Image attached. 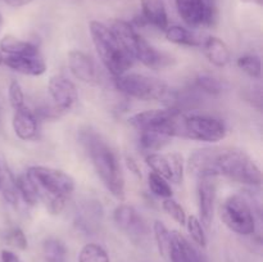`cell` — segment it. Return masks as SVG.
<instances>
[{
	"label": "cell",
	"mask_w": 263,
	"mask_h": 262,
	"mask_svg": "<svg viewBox=\"0 0 263 262\" xmlns=\"http://www.w3.org/2000/svg\"><path fill=\"white\" fill-rule=\"evenodd\" d=\"M98 177L110 194L117 199L125 198V176L117 154L109 144L94 131L86 130L80 135Z\"/></svg>",
	"instance_id": "1"
},
{
	"label": "cell",
	"mask_w": 263,
	"mask_h": 262,
	"mask_svg": "<svg viewBox=\"0 0 263 262\" xmlns=\"http://www.w3.org/2000/svg\"><path fill=\"white\" fill-rule=\"evenodd\" d=\"M27 175L37 188L39 200H43L51 215H59L76 189L73 177L62 170L48 166H31Z\"/></svg>",
	"instance_id": "2"
},
{
	"label": "cell",
	"mask_w": 263,
	"mask_h": 262,
	"mask_svg": "<svg viewBox=\"0 0 263 262\" xmlns=\"http://www.w3.org/2000/svg\"><path fill=\"white\" fill-rule=\"evenodd\" d=\"M215 176H226L240 184L259 186L262 172L249 154L233 146H213Z\"/></svg>",
	"instance_id": "3"
},
{
	"label": "cell",
	"mask_w": 263,
	"mask_h": 262,
	"mask_svg": "<svg viewBox=\"0 0 263 262\" xmlns=\"http://www.w3.org/2000/svg\"><path fill=\"white\" fill-rule=\"evenodd\" d=\"M89 31L99 59L113 76H121L133 67L134 61L126 53L110 27L99 21H91Z\"/></svg>",
	"instance_id": "4"
},
{
	"label": "cell",
	"mask_w": 263,
	"mask_h": 262,
	"mask_svg": "<svg viewBox=\"0 0 263 262\" xmlns=\"http://www.w3.org/2000/svg\"><path fill=\"white\" fill-rule=\"evenodd\" d=\"M110 30L123 46L126 53L131 57L133 61H139L152 69L163 68L168 64L170 58L162 51L157 50L152 46L133 25L123 20L113 21Z\"/></svg>",
	"instance_id": "5"
},
{
	"label": "cell",
	"mask_w": 263,
	"mask_h": 262,
	"mask_svg": "<svg viewBox=\"0 0 263 262\" xmlns=\"http://www.w3.org/2000/svg\"><path fill=\"white\" fill-rule=\"evenodd\" d=\"M115 85L122 94L144 102H168L170 107L174 108L177 99V92L170 89L166 82L148 74L126 72L116 77Z\"/></svg>",
	"instance_id": "6"
},
{
	"label": "cell",
	"mask_w": 263,
	"mask_h": 262,
	"mask_svg": "<svg viewBox=\"0 0 263 262\" xmlns=\"http://www.w3.org/2000/svg\"><path fill=\"white\" fill-rule=\"evenodd\" d=\"M218 212L222 222L238 235L249 236L256 233L254 210L243 195H229L220 204Z\"/></svg>",
	"instance_id": "7"
},
{
	"label": "cell",
	"mask_w": 263,
	"mask_h": 262,
	"mask_svg": "<svg viewBox=\"0 0 263 262\" xmlns=\"http://www.w3.org/2000/svg\"><path fill=\"white\" fill-rule=\"evenodd\" d=\"M226 134L225 122L213 116L181 115L180 117L177 136L203 143H217L225 139Z\"/></svg>",
	"instance_id": "8"
},
{
	"label": "cell",
	"mask_w": 263,
	"mask_h": 262,
	"mask_svg": "<svg viewBox=\"0 0 263 262\" xmlns=\"http://www.w3.org/2000/svg\"><path fill=\"white\" fill-rule=\"evenodd\" d=\"M181 115L180 108L168 107L166 109H149L131 116L128 118V123L139 133L154 131L175 138L179 133V121Z\"/></svg>",
	"instance_id": "9"
},
{
	"label": "cell",
	"mask_w": 263,
	"mask_h": 262,
	"mask_svg": "<svg viewBox=\"0 0 263 262\" xmlns=\"http://www.w3.org/2000/svg\"><path fill=\"white\" fill-rule=\"evenodd\" d=\"M145 162L151 167L152 172L159 175L167 181L174 184H181L184 180V157L180 153H149L146 154Z\"/></svg>",
	"instance_id": "10"
},
{
	"label": "cell",
	"mask_w": 263,
	"mask_h": 262,
	"mask_svg": "<svg viewBox=\"0 0 263 262\" xmlns=\"http://www.w3.org/2000/svg\"><path fill=\"white\" fill-rule=\"evenodd\" d=\"M48 91L57 112H67L72 109L79 100L76 85L62 74H54L49 79Z\"/></svg>",
	"instance_id": "11"
},
{
	"label": "cell",
	"mask_w": 263,
	"mask_h": 262,
	"mask_svg": "<svg viewBox=\"0 0 263 262\" xmlns=\"http://www.w3.org/2000/svg\"><path fill=\"white\" fill-rule=\"evenodd\" d=\"M198 208H199V220L204 228H210L213 221L217 199V182L215 177H202L198 179Z\"/></svg>",
	"instance_id": "12"
},
{
	"label": "cell",
	"mask_w": 263,
	"mask_h": 262,
	"mask_svg": "<svg viewBox=\"0 0 263 262\" xmlns=\"http://www.w3.org/2000/svg\"><path fill=\"white\" fill-rule=\"evenodd\" d=\"M68 67L71 73L79 81L87 85H97L99 82V71L90 55L81 50H71L68 53Z\"/></svg>",
	"instance_id": "13"
},
{
	"label": "cell",
	"mask_w": 263,
	"mask_h": 262,
	"mask_svg": "<svg viewBox=\"0 0 263 262\" xmlns=\"http://www.w3.org/2000/svg\"><path fill=\"white\" fill-rule=\"evenodd\" d=\"M113 221L118 229L133 238H143L146 234V226L138 211L130 204H120L113 212Z\"/></svg>",
	"instance_id": "14"
},
{
	"label": "cell",
	"mask_w": 263,
	"mask_h": 262,
	"mask_svg": "<svg viewBox=\"0 0 263 262\" xmlns=\"http://www.w3.org/2000/svg\"><path fill=\"white\" fill-rule=\"evenodd\" d=\"M177 12L185 23L190 27L210 26L213 18L208 13L203 0H175Z\"/></svg>",
	"instance_id": "15"
},
{
	"label": "cell",
	"mask_w": 263,
	"mask_h": 262,
	"mask_svg": "<svg viewBox=\"0 0 263 262\" xmlns=\"http://www.w3.org/2000/svg\"><path fill=\"white\" fill-rule=\"evenodd\" d=\"M103 218V208L98 200H85L74 212V223L85 233H94Z\"/></svg>",
	"instance_id": "16"
},
{
	"label": "cell",
	"mask_w": 263,
	"mask_h": 262,
	"mask_svg": "<svg viewBox=\"0 0 263 262\" xmlns=\"http://www.w3.org/2000/svg\"><path fill=\"white\" fill-rule=\"evenodd\" d=\"M13 131L21 140L30 141L35 140L39 134V122L36 115L28 107H23L14 109L12 120Z\"/></svg>",
	"instance_id": "17"
},
{
	"label": "cell",
	"mask_w": 263,
	"mask_h": 262,
	"mask_svg": "<svg viewBox=\"0 0 263 262\" xmlns=\"http://www.w3.org/2000/svg\"><path fill=\"white\" fill-rule=\"evenodd\" d=\"M4 64L8 68L27 76H41L46 72V63L41 55H4Z\"/></svg>",
	"instance_id": "18"
},
{
	"label": "cell",
	"mask_w": 263,
	"mask_h": 262,
	"mask_svg": "<svg viewBox=\"0 0 263 262\" xmlns=\"http://www.w3.org/2000/svg\"><path fill=\"white\" fill-rule=\"evenodd\" d=\"M141 18L158 30L166 31L168 27V15L163 0H141Z\"/></svg>",
	"instance_id": "19"
},
{
	"label": "cell",
	"mask_w": 263,
	"mask_h": 262,
	"mask_svg": "<svg viewBox=\"0 0 263 262\" xmlns=\"http://www.w3.org/2000/svg\"><path fill=\"white\" fill-rule=\"evenodd\" d=\"M0 50L4 55L32 57L40 55L39 48L30 41L21 40L13 35H5L0 40Z\"/></svg>",
	"instance_id": "20"
},
{
	"label": "cell",
	"mask_w": 263,
	"mask_h": 262,
	"mask_svg": "<svg viewBox=\"0 0 263 262\" xmlns=\"http://www.w3.org/2000/svg\"><path fill=\"white\" fill-rule=\"evenodd\" d=\"M203 48H204L205 57L208 58V61L216 67H225L226 64H229L231 59V53L229 46L226 45L225 41H222L221 39L215 38V36H210L207 40L203 43Z\"/></svg>",
	"instance_id": "21"
},
{
	"label": "cell",
	"mask_w": 263,
	"mask_h": 262,
	"mask_svg": "<svg viewBox=\"0 0 263 262\" xmlns=\"http://www.w3.org/2000/svg\"><path fill=\"white\" fill-rule=\"evenodd\" d=\"M166 39L170 43L177 44V45H184V46H198L200 45L199 40L197 36L189 31L187 28L182 27V26H168L166 28Z\"/></svg>",
	"instance_id": "22"
},
{
	"label": "cell",
	"mask_w": 263,
	"mask_h": 262,
	"mask_svg": "<svg viewBox=\"0 0 263 262\" xmlns=\"http://www.w3.org/2000/svg\"><path fill=\"white\" fill-rule=\"evenodd\" d=\"M15 188H17L18 194L22 197V199L25 200L26 204L28 205H35L39 202V193L37 188H36L35 182L32 181L30 176L26 174L20 175L18 177L14 179Z\"/></svg>",
	"instance_id": "23"
},
{
	"label": "cell",
	"mask_w": 263,
	"mask_h": 262,
	"mask_svg": "<svg viewBox=\"0 0 263 262\" xmlns=\"http://www.w3.org/2000/svg\"><path fill=\"white\" fill-rule=\"evenodd\" d=\"M43 254L46 262H67V247L57 238H48L43 243Z\"/></svg>",
	"instance_id": "24"
},
{
	"label": "cell",
	"mask_w": 263,
	"mask_h": 262,
	"mask_svg": "<svg viewBox=\"0 0 263 262\" xmlns=\"http://www.w3.org/2000/svg\"><path fill=\"white\" fill-rule=\"evenodd\" d=\"M171 136L166 135L163 133H154V131H145V133H140V146L144 151L153 153V152H158L163 149L167 144L171 141Z\"/></svg>",
	"instance_id": "25"
},
{
	"label": "cell",
	"mask_w": 263,
	"mask_h": 262,
	"mask_svg": "<svg viewBox=\"0 0 263 262\" xmlns=\"http://www.w3.org/2000/svg\"><path fill=\"white\" fill-rule=\"evenodd\" d=\"M195 86L210 95H218L225 90V82L210 72H202L195 77Z\"/></svg>",
	"instance_id": "26"
},
{
	"label": "cell",
	"mask_w": 263,
	"mask_h": 262,
	"mask_svg": "<svg viewBox=\"0 0 263 262\" xmlns=\"http://www.w3.org/2000/svg\"><path fill=\"white\" fill-rule=\"evenodd\" d=\"M153 233L157 247H158L159 254H161L164 259H167L168 258L170 248H171V231L167 229V226L164 225L163 222H161V221H154Z\"/></svg>",
	"instance_id": "27"
},
{
	"label": "cell",
	"mask_w": 263,
	"mask_h": 262,
	"mask_svg": "<svg viewBox=\"0 0 263 262\" xmlns=\"http://www.w3.org/2000/svg\"><path fill=\"white\" fill-rule=\"evenodd\" d=\"M79 262H110L107 251L97 243H87L79 254Z\"/></svg>",
	"instance_id": "28"
},
{
	"label": "cell",
	"mask_w": 263,
	"mask_h": 262,
	"mask_svg": "<svg viewBox=\"0 0 263 262\" xmlns=\"http://www.w3.org/2000/svg\"><path fill=\"white\" fill-rule=\"evenodd\" d=\"M171 248L168 252V262H187L185 241L186 238L179 231H171Z\"/></svg>",
	"instance_id": "29"
},
{
	"label": "cell",
	"mask_w": 263,
	"mask_h": 262,
	"mask_svg": "<svg viewBox=\"0 0 263 262\" xmlns=\"http://www.w3.org/2000/svg\"><path fill=\"white\" fill-rule=\"evenodd\" d=\"M185 226H186L187 233H189L192 240L194 241L197 246L205 248V246H207V236H205L204 226L200 222L199 217H197V216L194 215L187 216Z\"/></svg>",
	"instance_id": "30"
},
{
	"label": "cell",
	"mask_w": 263,
	"mask_h": 262,
	"mask_svg": "<svg viewBox=\"0 0 263 262\" xmlns=\"http://www.w3.org/2000/svg\"><path fill=\"white\" fill-rule=\"evenodd\" d=\"M238 67L252 79H261V58L254 54H247L238 59Z\"/></svg>",
	"instance_id": "31"
},
{
	"label": "cell",
	"mask_w": 263,
	"mask_h": 262,
	"mask_svg": "<svg viewBox=\"0 0 263 262\" xmlns=\"http://www.w3.org/2000/svg\"><path fill=\"white\" fill-rule=\"evenodd\" d=\"M148 184L149 189L153 193L156 197L159 198H172V188L170 186V184L167 182L166 179H163L159 175L154 174V172H151L148 176Z\"/></svg>",
	"instance_id": "32"
},
{
	"label": "cell",
	"mask_w": 263,
	"mask_h": 262,
	"mask_svg": "<svg viewBox=\"0 0 263 262\" xmlns=\"http://www.w3.org/2000/svg\"><path fill=\"white\" fill-rule=\"evenodd\" d=\"M162 207H163L164 212L170 216L174 221H176L179 225L185 226V222H186V213H185V210L181 207L180 203H177L174 198H166L163 199V203H162Z\"/></svg>",
	"instance_id": "33"
},
{
	"label": "cell",
	"mask_w": 263,
	"mask_h": 262,
	"mask_svg": "<svg viewBox=\"0 0 263 262\" xmlns=\"http://www.w3.org/2000/svg\"><path fill=\"white\" fill-rule=\"evenodd\" d=\"M8 99H9L13 109H18L25 105V94H23L22 86L15 80L10 81L9 86H8Z\"/></svg>",
	"instance_id": "34"
},
{
	"label": "cell",
	"mask_w": 263,
	"mask_h": 262,
	"mask_svg": "<svg viewBox=\"0 0 263 262\" xmlns=\"http://www.w3.org/2000/svg\"><path fill=\"white\" fill-rule=\"evenodd\" d=\"M7 241L10 246L15 247L18 249H22V251L27 248V239H26L25 233L20 228H13L8 231Z\"/></svg>",
	"instance_id": "35"
},
{
	"label": "cell",
	"mask_w": 263,
	"mask_h": 262,
	"mask_svg": "<svg viewBox=\"0 0 263 262\" xmlns=\"http://www.w3.org/2000/svg\"><path fill=\"white\" fill-rule=\"evenodd\" d=\"M0 261L2 262H22L17 254L13 253L12 251H8V249L2 251V254H0Z\"/></svg>",
	"instance_id": "36"
},
{
	"label": "cell",
	"mask_w": 263,
	"mask_h": 262,
	"mask_svg": "<svg viewBox=\"0 0 263 262\" xmlns=\"http://www.w3.org/2000/svg\"><path fill=\"white\" fill-rule=\"evenodd\" d=\"M2 2H4L7 5H10V7L18 8V7H23V5L30 4L32 0H2Z\"/></svg>",
	"instance_id": "37"
},
{
	"label": "cell",
	"mask_w": 263,
	"mask_h": 262,
	"mask_svg": "<svg viewBox=\"0 0 263 262\" xmlns=\"http://www.w3.org/2000/svg\"><path fill=\"white\" fill-rule=\"evenodd\" d=\"M127 166H128V169L131 170V171H134V174L138 175V176H140V172H139L138 166H136V162L134 161V159L127 158Z\"/></svg>",
	"instance_id": "38"
},
{
	"label": "cell",
	"mask_w": 263,
	"mask_h": 262,
	"mask_svg": "<svg viewBox=\"0 0 263 262\" xmlns=\"http://www.w3.org/2000/svg\"><path fill=\"white\" fill-rule=\"evenodd\" d=\"M243 3H249V4H257V5H261L263 4V0H241Z\"/></svg>",
	"instance_id": "39"
},
{
	"label": "cell",
	"mask_w": 263,
	"mask_h": 262,
	"mask_svg": "<svg viewBox=\"0 0 263 262\" xmlns=\"http://www.w3.org/2000/svg\"><path fill=\"white\" fill-rule=\"evenodd\" d=\"M3 175H4V171H3L2 166H0V189H2V184H3Z\"/></svg>",
	"instance_id": "40"
},
{
	"label": "cell",
	"mask_w": 263,
	"mask_h": 262,
	"mask_svg": "<svg viewBox=\"0 0 263 262\" xmlns=\"http://www.w3.org/2000/svg\"><path fill=\"white\" fill-rule=\"evenodd\" d=\"M3 25H4V18H3V14L2 12H0V31H2V27Z\"/></svg>",
	"instance_id": "41"
},
{
	"label": "cell",
	"mask_w": 263,
	"mask_h": 262,
	"mask_svg": "<svg viewBox=\"0 0 263 262\" xmlns=\"http://www.w3.org/2000/svg\"><path fill=\"white\" fill-rule=\"evenodd\" d=\"M3 63H4V54H3L2 50H0V67H2Z\"/></svg>",
	"instance_id": "42"
}]
</instances>
